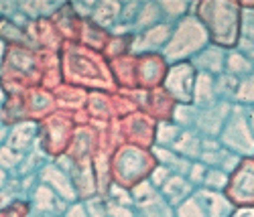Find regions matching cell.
Listing matches in <instances>:
<instances>
[{
    "mask_svg": "<svg viewBox=\"0 0 254 217\" xmlns=\"http://www.w3.org/2000/svg\"><path fill=\"white\" fill-rule=\"evenodd\" d=\"M228 199L240 205H254V164L236 168V179L228 183Z\"/></svg>",
    "mask_w": 254,
    "mask_h": 217,
    "instance_id": "cell-1",
    "label": "cell"
},
{
    "mask_svg": "<svg viewBox=\"0 0 254 217\" xmlns=\"http://www.w3.org/2000/svg\"><path fill=\"white\" fill-rule=\"evenodd\" d=\"M179 217H205L201 201L197 197L189 199V201H183V205L179 207Z\"/></svg>",
    "mask_w": 254,
    "mask_h": 217,
    "instance_id": "cell-5",
    "label": "cell"
},
{
    "mask_svg": "<svg viewBox=\"0 0 254 217\" xmlns=\"http://www.w3.org/2000/svg\"><path fill=\"white\" fill-rule=\"evenodd\" d=\"M171 181H173V183H171V187H173V185H181V187H183V185H187L183 179H171ZM183 191H187V187H183ZM175 193H177V203L185 199V195H181V193H179V187H175Z\"/></svg>",
    "mask_w": 254,
    "mask_h": 217,
    "instance_id": "cell-7",
    "label": "cell"
},
{
    "mask_svg": "<svg viewBox=\"0 0 254 217\" xmlns=\"http://www.w3.org/2000/svg\"><path fill=\"white\" fill-rule=\"evenodd\" d=\"M197 199L203 205L205 217H230L234 211V203L228 199V195L220 191H201L197 193Z\"/></svg>",
    "mask_w": 254,
    "mask_h": 217,
    "instance_id": "cell-2",
    "label": "cell"
},
{
    "mask_svg": "<svg viewBox=\"0 0 254 217\" xmlns=\"http://www.w3.org/2000/svg\"><path fill=\"white\" fill-rule=\"evenodd\" d=\"M226 67H228V73L234 75V77H246V75H252L254 73V61L250 55L242 53L240 49L238 51H232L228 57H226Z\"/></svg>",
    "mask_w": 254,
    "mask_h": 217,
    "instance_id": "cell-3",
    "label": "cell"
},
{
    "mask_svg": "<svg viewBox=\"0 0 254 217\" xmlns=\"http://www.w3.org/2000/svg\"><path fill=\"white\" fill-rule=\"evenodd\" d=\"M230 217H254V205H240L238 209L232 211Z\"/></svg>",
    "mask_w": 254,
    "mask_h": 217,
    "instance_id": "cell-6",
    "label": "cell"
},
{
    "mask_svg": "<svg viewBox=\"0 0 254 217\" xmlns=\"http://www.w3.org/2000/svg\"><path fill=\"white\" fill-rule=\"evenodd\" d=\"M236 100L242 102V104H254V73L238 79Z\"/></svg>",
    "mask_w": 254,
    "mask_h": 217,
    "instance_id": "cell-4",
    "label": "cell"
},
{
    "mask_svg": "<svg viewBox=\"0 0 254 217\" xmlns=\"http://www.w3.org/2000/svg\"><path fill=\"white\" fill-rule=\"evenodd\" d=\"M248 124H250V130H252V134H254V110H252L250 116H248Z\"/></svg>",
    "mask_w": 254,
    "mask_h": 217,
    "instance_id": "cell-8",
    "label": "cell"
}]
</instances>
